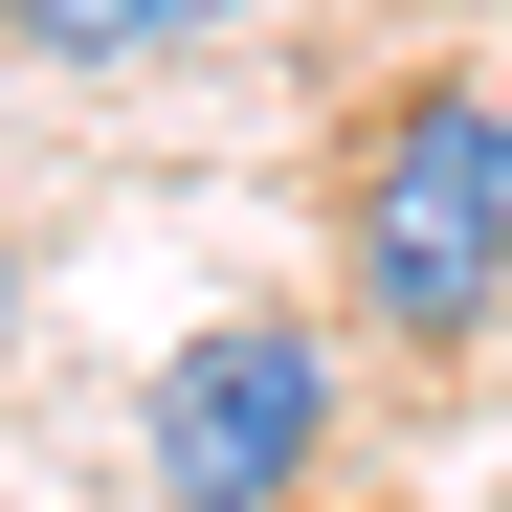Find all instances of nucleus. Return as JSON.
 <instances>
[{"label":"nucleus","mask_w":512,"mask_h":512,"mask_svg":"<svg viewBox=\"0 0 512 512\" xmlns=\"http://www.w3.org/2000/svg\"><path fill=\"white\" fill-rule=\"evenodd\" d=\"M334 245H357V334L401 357H468L512 334V90H401L357 156H334Z\"/></svg>","instance_id":"nucleus-1"},{"label":"nucleus","mask_w":512,"mask_h":512,"mask_svg":"<svg viewBox=\"0 0 512 512\" xmlns=\"http://www.w3.org/2000/svg\"><path fill=\"white\" fill-rule=\"evenodd\" d=\"M134 468H156V512H290L334 468V334L312 312H201L134 401Z\"/></svg>","instance_id":"nucleus-2"},{"label":"nucleus","mask_w":512,"mask_h":512,"mask_svg":"<svg viewBox=\"0 0 512 512\" xmlns=\"http://www.w3.org/2000/svg\"><path fill=\"white\" fill-rule=\"evenodd\" d=\"M223 23H268V0H0L23 67H156V45H223Z\"/></svg>","instance_id":"nucleus-3"},{"label":"nucleus","mask_w":512,"mask_h":512,"mask_svg":"<svg viewBox=\"0 0 512 512\" xmlns=\"http://www.w3.org/2000/svg\"><path fill=\"white\" fill-rule=\"evenodd\" d=\"M0 357H23V245H0Z\"/></svg>","instance_id":"nucleus-4"}]
</instances>
